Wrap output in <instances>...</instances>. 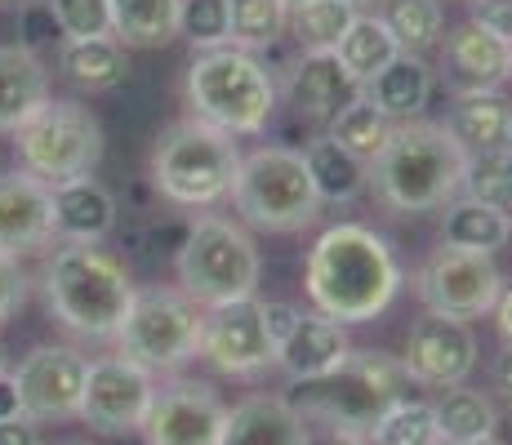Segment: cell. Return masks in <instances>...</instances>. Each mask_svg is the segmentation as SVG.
Returning a JSON list of instances; mask_svg holds the SVG:
<instances>
[{
	"label": "cell",
	"mask_w": 512,
	"mask_h": 445,
	"mask_svg": "<svg viewBox=\"0 0 512 445\" xmlns=\"http://www.w3.org/2000/svg\"><path fill=\"white\" fill-rule=\"evenodd\" d=\"M406 285L401 259L383 232L366 223H334L312 241L303 263V290L321 316L339 325H366L392 308Z\"/></svg>",
	"instance_id": "6da1fadb"
},
{
	"label": "cell",
	"mask_w": 512,
	"mask_h": 445,
	"mask_svg": "<svg viewBox=\"0 0 512 445\" xmlns=\"http://www.w3.org/2000/svg\"><path fill=\"white\" fill-rule=\"evenodd\" d=\"M134 290L139 285H134L130 267L112 250H103V245L58 241V250L41 267L45 308L76 339H94V343L116 339Z\"/></svg>",
	"instance_id": "7a4b0ae2"
},
{
	"label": "cell",
	"mask_w": 512,
	"mask_h": 445,
	"mask_svg": "<svg viewBox=\"0 0 512 445\" xmlns=\"http://www.w3.org/2000/svg\"><path fill=\"white\" fill-rule=\"evenodd\" d=\"M464 165L468 156L446 134V125L406 121L370 161V192L392 214H432L459 196Z\"/></svg>",
	"instance_id": "3957f363"
},
{
	"label": "cell",
	"mask_w": 512,
	"mask_h": 445,
	"mask_svg": "<svg viewBox=\"0 0 512 445\" xmlns=\"http://www.w3.org/2000/svg\"><path fill=\"white\" fill-rule=\"evenodd\" d=\"M183 94L196 121L214 125V130H223L232 138L263 134L272 112H277V81H272L268 63L236 45L192 54Z\"/></svg>",
	"instance_id": "277c9868"
},
{
	"label": "cell",
	"mask_w": 512,
	"mask_h": 445,
	"mask_svg": "<svg viewBox=\"0 0 512 445\" xmlns=\"http://www.w3.org/2000/svg\"><path fill=\"white\" fill-rule=\"evenodd\" d=\"M236 170H241V143L187 116L156 134L147 183L156 187L161 201L179 205V210H214L232 196Z\"/></svg>",
	"instance_id": "5b68a950"
},
{
	"label": "cell",
	"mask_w": 512,
	"mask_h": 445,
	"mask_svg": "<svg viewBox=\"0 0 512 445\" xmlns=\"http://www.w3.org/2000/svg\"><path fill=\"white\" fill-rule=\"evenodd\" d=\"M294 388H299V397H290V401L308 428L370 432L374 419L392 401L410 397L415 379L406 374L401 356H392L383 348H352L334 374L312 379V383H294Z\"/></svg>",
	"instance_id": "8992f818"
},
{
	"label": "cell",
	"mask_w": 512,
	"mask_h": 445,
	"mask_svg": "<svg viewBox=\"0 0 512 445\" xmlns=\"http://www.w3.org/2000/svg\"><path fill=\"white\" fill-rule=\"evenodd\" d=\"M174 276L187 299H196L201 308H219V303L259 294L263 254L245 223L223 219V214H196L174 254Z\"/></svg>",
	"instance_id": "52a82bcc"
},
{
	"label": "cell",
	"mask_w": 512,
	"mask_h": 445,
	"mask_svg": "<svg viewBox=\"0 0 512 445\" xmlns=\"http://www.w3.org/2000/svg\"><path fill=\"white\" fill-rule=\"evenodd\" d=\"M245 227L259 232H303L321 219V196L312 187L303 147L263 143L254 152H241V170H236L232 196Z\"/></svg>",
	"instance_id": "ba28073f"
},
{
	"label": "cell",
	"mask_w": 512,
	"mask_h": 445,
	"mask_svg": "<svg viewBox=\"0 0 512 445\" xmlns=\"http://www.w3.org/2000/svg\"><path fill=\"white\" fill-rule=\"evenodd\" d=\"M201 321L205 308L187 299L179 285H147V290H134L130 312L112 343L121 356L139 361L143 370L161 379V374H179L187 361H196Z\"/></svg>",
	"instance_id": "9c48e42d"
},
{
	"label": "cell",
	"mask_w": 512,
	"mask_h": 445,
	"mask_svg": "<svg viewBox=\"0 0 512 445\" xmlns=\"http://www.w3.org/2000/svg\"><path fill=\"white\" fill-rule=\"evenodd\" d=\"M14 152L18 170L54 187L67 178L94 174L103 165V125L76 98H49L32 121L14 130Z\"/></svg>",
	"instance_id": "30bf717a"
},
{
	"label": "cell",
	"mask_w": 512,
	"mask_h": 445,
	"mask_svg": "<svg viewBox=\"0 0 512 445\" xmlns=\"http://www.w3.org/2000/svg\"><path fill=\"white\" fill-rule=\"evenodd\" d=\"M499 290H504V272H499L495 254H472V250H441L428 254V263L415 276V294L432 316H455V321H477L495 308Z\"/></svg>",
	"instance_id": "8fae6325"
},
{
	"label": "cell",
	"mask_w": 512,
	"mask_h": 445,
	"mask_svg": "<svg viewBox=\"0 0 512 445\" xmlns=\"http://www.w3.org/2000/svg\"><path fill=\"white\" fill-rule=\"evenodd\" d=\"M205 365L223 379H254V374L277 365V339L263 316V299H232L219 308H205L201 321V348H196Z\"/></svg>",
	"instance_id": "7c38bea8"
},
{
	"label": "cell",
	"mask_w": 512,
	"mask_h": 445,
	"mask_svg": "<svg viewBox=\"0 0 512 445\" xmlns=\"http://www.w3.org/2000/svg\"><path fill=\"white\" fill-rule=\"evenodd\" d=\"M156 374L143 370L139 361L112 352L90 361V374H85V392H81V414L76 419L85 428L103 432V437H134L143 428L147 410H152L156 397Z\"/></svg>",
	"instance_id": "4fadbf2b"
},
{
	"label": "cell",
	"mask_w": 512,
	"mask_h": 445,
	"mask_svg": "<svg viewBox=\"0 0 512 445\" xmlns=\"http://www.w3.org/2000/svg\"><path fill=\"white\" fill-rule=\"evenodd\" d=\"M18 405L23 419L32 423H67L81 414L85 374H90V356L72 343H36L23 361L14 365Z\"/></svg>",
	"instance_id": "5bb4252c"
},
{
	"label": "cell",
	"mask_w": 512,
	"mask_h": 445,
	"mask_svg": "<svg viewBox=\"0 0 512 445\" xmlns=\"http://www.w3.org/2000/svg\"><path fill=\"white\" fill-rule=\"evenodd\" d=\"M232 405L205 379H165L156 383L152 410L143 419L147 445H219Z\"/></svg>",
	"instance_id": "9a60e30c"
},
{
	"label": "cell",
	"mask_w": 512,
	"mask_h": 445,
	"mask_svg": "<svg viewBox=\"0 0 512 445\" xmlns=\"http://www.w3.org/2000/svg\"><path fill=\"white\" fill-rule=\"evenodd\" d=\"M477 356H481V343L468 321L423 312L406 334L401 365L415 379V388L441 392V388H455V383H468V374L477 370Z\"/></svg>",
	"instance_id": "2e32d148"
},
{
	"label": "cell",
	"mask_w": 512,
	"mask_h": 445,
	"mask_svg": "<svg viewBox=\"0 0 512 445\" xmlns=\"http://www.w3.org/2000/svg\"><path fill=\"white\" fill-rule=\"evenodd\" d=\"M54 245V187L27 170L0 174V254L23 259Z\"/></svg>",
	"instance_id": "e0dca14e"
},
{
	"label": "cell",
	"mask_w": 512,
	"mask_h": 445,
	"mask_svg": "<svg viewBox=\"0 0 512 445\" xmlns=\"http://www.w3.org/2000/svg\"><path fill=\"white\" fill-rule=\"evenodd\" d=\"M357 94H361V85L343 72V63L334 54H308V49H299V58L285 72V103L308 125H326Z\"/></svg>",
	"instance_id": "ac0fdd59"
},
{
	"label": "cell",
	"mask_w": 512,
	"mask_h": 445,
	"mask_svg": "<svg viewBox=\"0 0 512 445\" xmlns=\"http://www.w3.org/2000/svg\"><path fill=\"white\" fill-rule=\"evenodd\" d=\"M348 352H352L348 325H339L334 316H321V312H299L294 330L285 334L277 348V370L290 383H312L339 370Z\"/></svg>",
	"instance_id": "d6986e66"
},
{
	"label": "cell",
	"mask_w": 512,
	"mask_h": 445,
	"mask_svg": "<svg viewBox=\"0 0 512 445\" xmlns=\"http://www.w3.org/2000/svg\"><path fill=\"white\" fill-rule=\"evenodd\" d=\"M441 125L464 156L512 152V103L499 89H459Z\"/></svg>",
	"instance_id": "ffe728a7"
},
{
	"label": "cell",
	"mask_w": 512,
	"mask_h": 445,
	"mask_svg": "<svg viewBox=\"0 0 512 445\" xmlns=\"http://www.w3.org/2000/svg\"><path fill=\"white\" fill-rule=\"evenodd\" d=\"M116 196L94 174L54 183V241L103 245L116 232Z\"/></svg>",
	"instance_id": "44dd1931"
},
{
	"label": "cell",
	"mask_w": 512,
	"mask_h": 445,
	"mask_svg": "<svg viewBox=\"0 0 512 445\" xmlns=\"http://www.w3.org/2000/svg\"><path fill=\"white\" fill-rule=\"evenodd\" d=\"M308 437L312 428L303 423L290 397L254 392L228 410V428H223L219 445H308Z\"/></svg>",
	"instance_id": "7402d4cb"
},
{
	"label": "cell",
	"mask_w": 512,
	"mask_h": 445,
	"mask_svg": "<svg viewBox=\"0 0 512 445\" xmlns=\"http://www.w3.org/2000/svg\"><path fill=\"white\" fill-rule=\"evenodd\" d=\"M361 98H366L374 112L388 116L392 125L423 121V107L432 98V67L419 54H397L383 72H374L361 85Z\"/></svg>",
	"instance_id": "603a6c76"
},
{
	"label": "cell",
	"mask_w": 512,
	"mask_h": 445,
	"mask_svg": "<svg viewBox=\"0 0 512 445\" xmlns=\"http://www.w3.org/2000/svg\"><path fill=\"white\" fill-rule=\"evenodd\" d=\"M446 41V72L459 89H499L512 76V45L481 32L477 23L455 27Z\"/></svg>",
	"instance_id": "cb8c5ba5"
},
{
	"label": "cell",
	"mask_w": 512,
	"mask_h": 445,
	"mask_svg": "<svg viewBox=\"0 0 512 445\" xmlns=\"http://www.w3.org/2000/svg\"><path fill=\"white\" fill-rule=\"evenodd\" d=\"M49 103V67L23 45H0V134H14Z\"/></svg>",
	"instance_id": "d4e9b609"
},
{
	"label": "cell",
	"mask_w": 512,
	"mask_h": 445,
	"mask_svg": "<svg viewBox=\"0 0 512 445\" xmlns=\"http://www.w3.org/2000/svg\"><path fill=\"white\" fill-rule=\"evenodd\" d=\"M58 72L67 76L85 94H107V89L125 85L130 76V49L116 36H85V41H63L54 49Z\"/></svg>",
	"instance_id": "484cf974"
},
{
	"label": "cell",
	"mask_w": 512,
	"mask_h": 445,
	"mask_svg": "<svg viewBox=\"0 0 512 445\" xmlns=\"http://www.w3.org/2000/svg\"><path fill=\"white\" fill-rule=\"evenodd\" d=\"M512 241V219L486 201H472L459 192L455 201L441 205V245L472 254H499Z\"/></svg>",
	"instance_id": "4316f807"
},
{
	"label": "cell",
	"mask_w": 512,
	"mask_h": 445,
	"mask_svg": "<svg viewBox=\"0 0 512 445\" xmlns=\"http://www.w3.org/2000/svg\"><path fill=\"white\" fill-rule=\"evenodd\" d=\"M303 161H308L312 187H317L321 205H352L357 196H366L370 187V165L361 156H352L348 147H339L334 138H312L303 147Z\"/></svg>",
	"instance_id": "83f0119b"
},
{
	"label": "cell",
	"mask_w": 512,
	"mask_h": 445,
	"mask_svg": "<svg viewBox=\"0 0 512 445\" xmlns=\"http://www.w3.org/2000/svg\"><path fill=\"white\" fill-rule=\"evenodd\" d=\"M112 36L125 49H161L179 36V0H107Z\"/></svg>",
	"instance_id": "f1b7e54d"
},
{
	"label": "cell",
	"mask_w": 512,
	"mask_h": 445,
	"mask_svg": "<svg viewBox=\"0 0 512 445\" xmlns=\"http://www.w3.org/2000/svg\"><path fill=\"white\" fill-rule=\"evenodd\" d=\"M397 54H401L397 36L383 27L379 14H366V9L352 18L348 32H343V41L334 45V58H339L343 72H348L357 85H366L374 72H383V67H388Z\"/></svg>",
	"instance_id": "f546056e"
},
{
	"label": "cell",
	"mask_w": 512,
	"mask_h": 445,
	"mask_svg": "<svg viewBox=\"0 0 512 445\" xmlns=\"http://www.w3.org/2000/svg\"><path fill=\"white\" fill-rule=\"evenodd\" d=\"M432 414H437L441 441H481V437H495L499 428L495 401L481 388H468V383L441 388V397L432 401Z\"/></svg>",
	"instance_id": "4dcf8cb0"
},
{
	"label": "cell",
	"mask_w": 512,
	"mask_h": 445,
	"mask_svg": "<svg viewBox=\"0 0 512 445\" xmlns=\"http://www.w3.org/2000/svg\"><path fill=\"white\" fill-rule=\"evenodd\" d=\"M379 18L392 36H397L401 54H428L446 36V9L441 0H379Z\"/></svg>",
	"instance_id": "1f68e13d"
},
{
	"label": "cell",
	"mask_w": 512,
	"mask_h": 445,
	"mask_svg": "<svg viewBox=\"0 0 512 445\" xmlns=\"http://www.w3.org/2000/svg\"><path fill=\"white\" fill-rule=\"evenodd\" d=\"M352 18H357V9L348 0H299V5H290L285 32L308 54H334V45L343 41Z\"/></svg>",
	"instance_id": "d6a6232c"
},
{
	"label": "cell",
	"mask_w": 512,
	"mask_h": 445,
	"mask_svg": "<svg viewBox=\"0 0 512 445\" xmlns=\"http://www.w3.org/2000/svg\"><path fill=\"white\" fill-rule=\"evenodd\" d=\"M392 130H397V125H392L383 112H374V107L361 94L352 98V103H343L339 112L326 121V138H334L339 147H348V152L361 156L366 165L383 152V147H388Z\"/></svg>",
	"instance_id": "836d02e7"
},
{
	"label": "cell",
	"mask_w": 512,
	"mask_h": 445,
	"mask_svg": "<svg viewBox=\"0 0 512 445\" xmlns=\"http://www.w3.org/2000/svg\"><path fill=\"white\" fill-rule=\"evenodd\" d=\"M370 445H441L437 432V414L432 401L423 397H401L374 419V428L366 432Z\"/></svg>",
	"instance_id": "e575fe53"
},
{
	"label": "cell",
	"mask_w": 512,
	"mask_h": 445,
	"mask_svg": "<svg viewBox=\"0 0 512 445\" xmlns=\"http://www.w3.org/2000/svg\"><path fill=\"white\" fill-rule=\"evenodd\" d=\"M285 23H290L285 0H232V45L245 54H263V49L281 45Z\"/></svg>",
	"instance_id": "d590c367"
},
{
	"label": "cell",
	"mask_w": 512,
	"mask_h": 445,
	"mask_svg": "<svg viewBox=\"0 0 512 445\" xmlns=\"http://www.w3.org/2000/svg\"><path fill=\"white\" fill-rule=\"evenodd\" d=\"M179 36L201 49L232 45V0H179Z\"/></svg>",
	"instance_id": "8d00e7d4"
},
{
	"label": "cell",
	"mask_w": 512,
	"mask_h": 445,
	"mask_svg": "<svg viewBox=\"0 0 512 445\" xmlns=\"http://www.w3.org/2000/svg\"><path fill=\"white\" fill-rule=\"evenodd\" d=\"M459 192L472 196V201L495 205V210H504L508 219H512V152H499V156H468Z\"/></svg>",
	"instance_id": "74e56055"
},
{
	"label": "cell",
	"mask_w": 512,
	"mask_h": 445,
	"mask_svg": "<svg viewBox=\"0 0 512 445\" xmlns=\"http://www.w3.org/2000/svg\"><path fill=\"white\" fill-rule=\"evenodd\" d=\"M63 41H85V36H112V5L107 0H49Z\"/></svg>",
	"instance_id": "f35d334b"
},
{
	"label": "cell",
	"mask_w": 512,
	"mask_h": 445,
	"mask_svg": "<svg viewBox=\"0 0 512 445\" xmlns=\"http://www.w3.org/2000/svg\"><path fill=\"white\" fill-rule=\"evenodd\" d=\"M18 45L32 49V54L63 45V27H58L49 0H27V5L18 9Z\"/></svg>",
	"instance_id": "ab89813d"
},
{
	"label": "cell",
	"mask_w": 512,
	"mask_h": 445,
	"mask_svg": "<svg viewBox=\"0 0 512 445\" xmlns=\"http://www.w3.org/2000/svg\"><path fill=\"white\" fill-rule=\"evenodd\" d=\"M27 290H32V276L23 272V263L0 254V330L18 316V308L27 303Z\"/></svg>",
	"instance_id": "60d3db41"
},
{
	"label": "cell",
	"mask_w": 512,
	"mask_h": 445,
	"mask_svg": "<svg viewBox=\"0 0 512 445\" xmlns=\"http://www.w3.org/2000/svg\"><path fill=\"white\" fill-rule=\"evenodd\" d=\"M481 32L499 36V41L512 45V0H472V18Z\"/></svg>",
	"instance_id": "b9f144b4"
},
{
	"label": "cell",
	"mask_w": 512,
	"mask_h": 445,
	"mask_svg": "<svg viewBox=\"0 0 512 445\" xmlns=\"http://www.w3.org/2000/svg\"><path fill=\"white\" fill-rule=\"evenodd\" d=\"M263 316H268V330L281 348V339L294 330V321H299V308H294V303H281V299H263Z\"/></svg>",
	"instance_id": "7bdbcfd3"
},
{
	"label": "cell",
	"mask_w": 512,
	"mask_h": 445,
	"mask_svg": "<svg viewBox=\"0 0 512 445\" xmlns=\"http://www.w3.org/2000/svg\"><path fill=\"white\" fill-rule=\"evenodd\" d=\"M0 445H45L41 441V423L32 419H0Z\"/></svg>",
	"instance_id": "ee69618b"
},
{
	"label": "cell",
	"mask_w": 512,
	"mask_h": 445,
	"mask_svg": "<svg viewBox=\"0 0 512 445\" xmlns=\"http://www.w3.org/2000/svg\"><path fill=\"white\" fill-rule=\"evenodd\" d=\"M490 383H495L499 397L512 401V343H504V348H499L495 365H490Z\"/></svg>",
	"instance_id": "f6af8a7d"
},
{
	"label": "cell",
	"mask_w": 512,
	"mask_h": 445,
	"mask_svg": "<svg viewBox=\"0 0 512 445\" xmlns=\"http://www.w3.org/2000/svg\"><path fill=\"white\" fill-rule=\"evenodd\" d=\"M308 445H370L366 432H348V428H312Z\"/></svg>",
	"instance_id": "bcb514c9"
},
{
	"label": "cell",
	"mask_w": 512,
	"mask_h": 445,
	"mask_svg": "<svg viewBox=\"0 0 512 445\" xmlns=\"http://www.w3.org/2000/svg\"><path fill=\"white\" fill-rule=\"evenodd\" d=\"M23 405H18V383L9 370H0V419H18Z\"/></svg>",
	"instance_id": "7dc6e473"
},
{
	"label": "cell",
	"mask_w": 512,
	"mask_h": 445,
	"mask_svg": "<svg viewBox=\"0 0 512 445\" xmlns=\"http://www.w3.org/2000/svg\"><path fill=\"white\" fill-rule=\"evenodd\" d=\"M495 325H499V339L504 343H512V285H504V290H499V299H495Z\"/></svg>",
	"instance_id": "c3c4849f"
},
{
	"label": "cell",
	"mask_w": 512,
	"mask_h": 445,
	"mask_svg": "<svg viewBox=\"0 0 512 445\" xmlns=\"http://www.w3.org/2000/svg\"><path fill=\"white\" fill-rule=\"evenodd\" d=\"M441 445H504L499 437H481V441H441Z\"/></svg>",
	"instance_id": "681fc988"
},
{
	"label": "cell",
	"mask_w": 512,
	"mask_h": 445,
	"mask_svg": "<svg viewBox=\"0 0 512 445\" xmlns=\"http://www.w3.org/2000/svg\"><path fill=\"white\" fill-rule=\"evenodd\" d=\"M348 5H352V9H357V14H361V9H370V5H379V0H348Z\"/></svg>",
	"instance_id": "f907efd6"
},
{
	"label": "cell",
	"mask_w": 512,
	"mask_h": 445,
	"mask_svg": "<svg viewBox=\"0 0 512 445\" xmlns=\"http://www.w3.org/2000/svg\"><path fill=\"white\" fill-rule=\"evenodd\" d=\"M54 445H90V441H54Z\"/></svg>",
	"instance_id": "816d5d0a"
},
{
	"label": "cell",
	"mask_w": 512,
	"mask_h": 445,
	"mask_svg": "<svg viewBox=\"0 0 512 445\" xmlns=\"http://www.w3.org/2000/svg\"><path fill=\"white\" fill-rule=\"evenodd\" d=\"M0 370H5V348H0Z\"/></svg>",
	"instance_id": "f5cc1de1"
},
{
	"label": "cell",
	"mask_w": 512,
	"mask_h": 445,
	"mask_svg": "<svg viewBox=\"0 0 512 445\" xmlns=\"http://www.w3.org/2000/svg\"><path fill=\"white\" fill-rule=\"evenodd\" d=\"M285 5H299V0H285Z\"/></svg>",
	"instance_id": "db71d44e"
}]
</instances>
